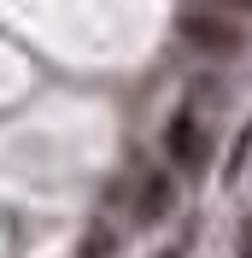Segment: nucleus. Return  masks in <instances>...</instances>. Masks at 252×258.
I'll list each match as a JSON object with an SVG mask.
<instances>
[{"label": "nucleus", "mask_w": 252, "mask_h": 258, "mask_svg": "<svg viewBox=\"0 0 252 258\" xmlns=\"http://www.w3.org/2000/svg\"><path fill=\"white\" fill-rule=\"evenodd\" d=\"M164 200H170V182H153V188L141 194V217H158V211H164Z\"/></svg>", "instance_id": "nucleus-1"}]
</instances>
